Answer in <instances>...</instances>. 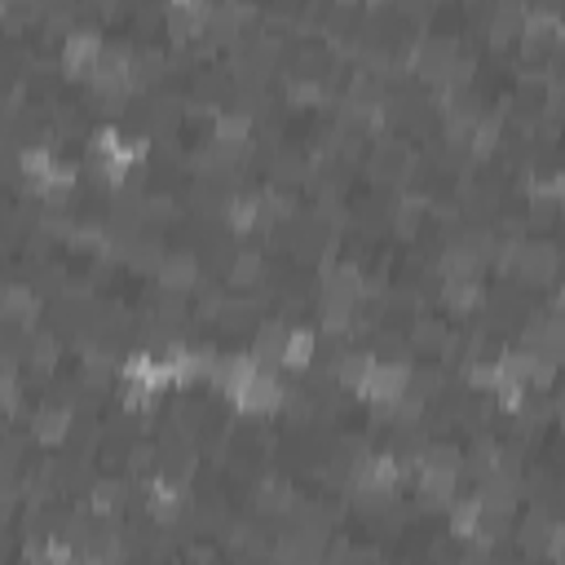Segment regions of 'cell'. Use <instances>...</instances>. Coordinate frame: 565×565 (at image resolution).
I'll use <instances>...</instances> for the list:
<instances>
[{"label":"cell","mask_w":565,"mask_h":565,"mask_svg":"<svg viewBox=\"0 0 565 565\" xmlns=\"http://www.w3.org/2000/svg\"><path fill=\"white\" fill-rule=\"evenodd\" d=\"M199 4H207V0H168V9H199Z\"/></svg>","instance_id":"9"},{"label":"cell","mask_w":565,"mask_h":565,"mask_svg":"<svg viewBox=\"0 0 565 565\" xmlns=\"http://www.w3.org/2000/svg\"><path fill=\"white\" fill-rule=\"evenodd\" d=\"M13 172H18V181H22L26 194L53 203V199H66L79 185L84 163L71 159V154H62V150H53V146H40L35 141V146H22L13 154Z\"/></svg>","instance_id":"2"},{"label":"cell","mask_w":565,"mask_h":565,"mask_svg":"<svg viewBox=\"0 0 565 565\" xmlns=\"http://www.w3.org/2000/svg\"><path fill=\"white\" fill-rule=\"evenodd\" d=\"M150 137L146 132H128L119 124H102L93 128L88 146H84V177L93 185H106V190H119L128 185V177H137L150 159Z\"/></svg>","instance_id":"1"},{"label":"cell","mask_w":565,"mask_h":565,"mask_svg":"<svg viewBox=\"0 0 565 565\" xmlns=\"http://www.w3.org/2000/svg\"><path fill=\"white\" fill-rule=\"evenodd\" d=\"M71 433H75V411H71L66 402H40V406H31V415H26V437H31V446H35V459L62 450V446L71 441ZM22 481H26V477H22ZM18 494H22V490H18Z\"/></svg>","instance_id":"5"},{"label":"cell","mask_w":565,"mask_h":565,"mask_svg":"<svg viewBox=\"0 0 565 565\" xmlns=\"http://www.w3.org/2000/svg\"><path fill=\"white\" fill-rule=\"evenodd\" d=\"M287 393H291V380L274 366H260L234 397H230V411L243 415V419H278L282 406H287Z\"/></svg>","instance_id":"4"},{"label":"cell","mask_w":565,"mask_h":565,"mask_svg":"<svg viewBox=\"0 0 565 565\" xmlns=\"http://www.w3.org/2000/svg\"><path fill=\"white\" fill-rule=\"evenodd\" d=\"M318 327L313 322H287L282 331V353H278V371L282 375H305L318 362Z\"/></svg>","instance_id":"8"},{"label":"cell","mask_w":565,"mask_h":565,"mask_svg":"<svg viewBox=\"0 0 565 565\" xmlns=\"http://www.w3.org/2000/svg\"><path fill=\"white\" fill-rule=\"evenodd\" d=\"M265 225H269V212H265V190L247 185V190H234V194L221 203V230H225L230 238L247 243V238L265 234Z\"/></svg>","instance_id":"6"},{"label":"cell","mask_w":565,"mask_h":565,"mask_svg":"<svg viewBox=\"0 0 565 565\" xmlns=\"http://www.w3.org/2000/svg\"><path fill=\"white\" fill-rule=\"evenodd\" d=\"M362 4H371V9H388L393 0H362Z\"/></svg>","instance_id":"10"},{"label":"cell","mask_w":565,"mask_h":565,"mask_svg":"<svg viewBox=\"0 0 565 565\" xmlns=\"http://www.w3.org/2000/svg\"><path fill=\"white\" fill-rule=\"evenodd\" d=\"M102 57H106V35H102L97 26H75V31H66L62 44H57V66H62L75 84H84V79L97 71Z\"/></svg>","instance_id":"7"},{"label":"cell","mask_w":565,"mask_h":565,"mask_svg":"<svg viewBox=\"0 0 565 565\" xmlns=\"http://www.w3.org/2000/svg\"><path fill=\"white\" fill-rule=\"evenodd\" d=\"M411 375H415L411 362L371 353L366 366H362V375L353 380V397L362 406H397L406 397V388H411Z\"/></svg>","instance_id":"3"}]
</instances>
